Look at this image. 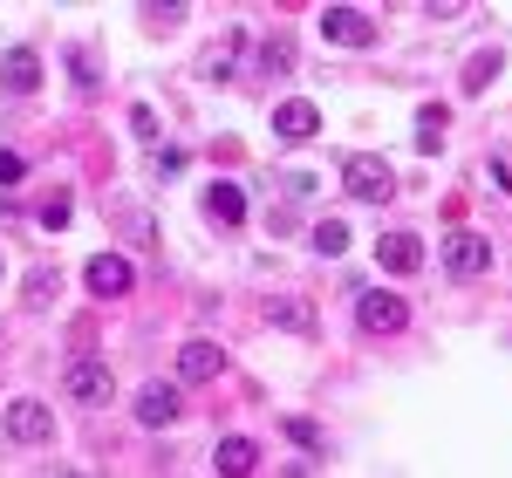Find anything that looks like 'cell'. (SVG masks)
I'll list each match as a JSON object with an SVG mask.
<instances>
[{
	"label": "cell",
	"instance_id": "cell-1",
	"mask_svg": "<svg viewBox=\"0 0 512 478\" xmlns=\"http://www.w3.org/2000/svg\"><path fill=\"white\" fill-rule=\"evenodd\" d=\"M342 185H349L355 199L383 205V199L396 192V171H390V158H376V151H355V158L342 164Z\"/></svg>",
	"mask_w": 512,
	"mask_h": 478
},
{
	"label": "cell",
	"instance_id": "cell-2",
	"mask_svg": "<svg viewBox=\"0 0 512 478\" xmlns=\"http://www.w3.org/2000/svg\"><path fill=\"white\" fill-rule=\"evenodd\" d=\"M62 390H69L76 403H110V390H117V376H110V362L76 356L69 369H62Z\"/></svg>",
	"mask_w": 512,
	"mask_h": 478
},
{
	"label": "cell",
	"instance_id": "cell-3",
	"mask_svg": "<svg viewBox=\"0 0 512 478\" xmlns=\"http://www.w3.org/2000/svg\"><path fill=\"white\" fill-rule=\"evenodd\" d=\"M7 438H14V444H48V438H55V410L35 403V397H14V403H7Z\"/></svg>",
	"mask_w": 512,
	"mask_h": 478
},
{
	"label": "cell",
	"instance_id": "cell-4",
	"mask_svg": "<svg viewBox=\"0 0 512 478\" xmlns=\"http://www.w3.org/2000/svg\"><path fill=\"white\" fill-rule=\"evenodd\" d=\"M321 35L342 41V48H369L376 21H369V7H321Z\"/></svg>",
	"mask_w": 512,
	"mask_h": 478
},
{
	"label": "cell",
	"instance_id": "cell-5",
	"mask_svg": "<svg viewBox=\"0 0 512 478\" xmlns=\"http://www.w3.org/2000/svg\"><path fill=\"white\" fill-rule=\"evenodd\" d=\"M82 280H89V294H96V301H117V294H130L137 267H130L123 253H96V260L82 267Z\"/></svg>",
	"mask_w": 512,
	"mask_h": 478
},
{
	"label": "cell",
	"instance_id": "cell-6",
	"mask_svg": "<svg viewBox=\"0 0 512 478\" xmlns=\"http://www.w3.org/2000/svg\"><path fill=\"white\" fill-rule=\"evenodd\" d=\"M444 267H451L458 280H478L485 267H492V239L485 233H451L444 239Z\"/></svg>",
	"mask_w": 512,
	"mask_h": 478
},
{
	"label": "cell",
	"instance_id": "cell-7",
	"mask_svg": "<svg viewBox=\"0 0 512 478\" xmlns=\"http://www.w3.org/2000/svg\"><path fill=\"white\" fill-rule=\"evenodd\" d=\"M315 130H321V110L308 103V96H287V103L274 110V137L280 144H308Z\"/></svg>",
	"mask_w": 512,
	"mask_h": 478
},
{
	"label": "cell",
	"instance_id": "cell-8",
	"mask_svg": "<svg viewBox=\"0 0 512 478\" xmlns=\"http://www.w3.org/2000/svg\"><path fill=\"white\" fill-rule=\"evenodd\" d=\"M376 267H383V274H417V267H424V239L417 233H383L376 239Z\"/></svg>",
	"mask_w": 512,
	"mask_h": 478
},
{
	"label": "cell",
	"instance_id": "cell-9",
	"mask_svg": "<svg viewBox=\"0 0 512 478\" xmlns=\"http://www.w3.org/2000/svg\"><path fill=\"white\" fill-rule=\"evenodd\" d=\"M355 321H362L369 335H396V328L410 321V308H403L396 294H362V301H355Z\"/></svg>",
	"mask_w": 512,
	"mask_h": 478
},
{
	"label": "cell",
	"instance_id": "cell-10",
	"mask_svg": "<svg viewBox=\"0 0 512 478\" xmlns=\"http://www.w3.org/2000/svg\"><path fill=\"white\" fill-rule=\"evenodd\" d=\"M219 369H226V349H219V342H205V335H192V342L178 349V376H185V383H212Z\"/></svg>",
	"mask_w": 512,
	"mask_h": 478
},
{
	"label": "cell",
	"instance_id": "cell-11",
	"mask_svg": "<svg viewBox=\"0 0 512 478\" xmlns=\"http://www.w3.org/2000/svg\"><path fill=\"white\" fill-rule=\"evenodd\" d=\"M171 417H178V390H171V383H144V390H137V424L164 431Z\"/></svg>",
	"mask_w": 512,
	"mask_h": 478
},
{
	"label": "cell",
	"instance_id": "cell-12",
	"mask_svg": "<svg viewBox=\"0 0 512 478\" xmlns=\"http://www.w3.org/2000/svg\"><path fill=\"white\" fill-rule=\"evenodd\" d=\"M212 465H219V478H253V465H260V444H253V438H219Z\"/></svg>",
	"mask_w": 512,
	"mask_h": 478
},
{
	"label": "cell",
	"instance_id": "cell-13",
	"mask_svg": "<svg viewBox=\"0 0 512 478\" xmlns=\"http://www.w3.org/2000/svg\"><path fill=\"white\" fill-rule=\"evenodd\" d=\"M0 82H7L14 96H28V89L41 82V62H35V48H7V55H0Z\"/></svg>",
	"mask_w": 512,
	"mask_h": 478
},
{
	"label": "cell",
	"instance_id": "cell-14",
	"mask_svg": "<svg viewBox=\"0 0 512 478\" xmlns=\"http://www.w3.org/2000/svg\"><path fill=\"white\" fill-rule=\"evenodd\" d=\"M267 321H274V328H294V335H315V308H308L301 294H274V301H267Z\"/></svg>",
	"mask_w": 512,
	"mask_h": 478
},
{
	"label": "cell",
	"instance_id": "cell-15",
	"mask_svg": "<svg viewBox=\"0 0 512 478\" xmlns=\"http://www.w3.org/2000/svg\"><path fill=\"white\" fill-rule=\"evenodd\" d=\"M205 212H212L219 226H239V219H246V192H239V185H205Z\"/></svg>",
	"mask_w": 512,
	"mask_h": 478
},
{
	"label": "cell",
	"instance_id": "cell-16",
	"mask_svg": "<svg viewBox=\"0 0 512 478\" xmlns=\"http://www.w3.org/2000/svg\"><path fill=\"white\" fill-rule=\"evenodd\" d=\"M444 130H451V110H444V103H424V110H417V151H437Z\"/></svg>",
	"mask_w": 512,
	"mask_h": 478
},
{
	"label": "cell",
	"instance_id": "cell-17",
	"mask_svg": "<svg viewBox=\"0 0 512 478\" xmlns=\"http://www.w3.org/2000/svg\"><path fill=\"white\" fill-rule=\"evenodd\" d=\"M506 69V55L499 48H485V55H472V69H465V96H478V89H492V76Z\"/></svg>",
	"mask_w": 512,
	"mask_h": 478
},
{
	"label": "cell",
	"instance_id": "cell-18",
	"mask_svg": "<svg viewBox=\"0 0 512 478\" xmlns=\"http://www.w3.org/2000/svg\"><path fill=\"white\" fill-rule=\"evenodd\" d=\"M287 438L301 444V451H328V431H321V424H308V417H287Z\"/></svg>",
	"mask_w": 512,
	"mask_h": 478
},
{
	"label": "cell",
	"instance_id": "cell-19",
	"mask_svg": "<svg viewBox=\"0 0 512 478\" xmlns=\"http://www.w3.org/2000/svg\"><path fill=\"white\" fill-rule=\"evenodd\" d=\"M308 239H315V253H342V246H349V226H342V219H321Z\"/></svg>",
	"mask_w": 512,
	"mask_h": 478
},
{
	"label": "cell",
	"instance_id": "cell-20",
	"mask_svg": "<svg viewBox=\"0 0 512 478\" xmlns=\"http://www.w3.org/2000/svg\"><path fill=\"white\" fill-rule=\"evenodd\" d=\"M41 226H48V233H55V226H69V192H55V199L41 205Z\"/></svg>",
	"mask_w": 512,
	"mask_h": 478
},
{
	"label": "cell",
	"instance_id": "cell-21",
	"mask_svg": "<svg viewBox=\"0 0 512 478\" xmlns=\"http://www.w3.org/2000/svg\"><path fill=\"white\" fill-rule=\"evenodd\" d=\"M21 171H28V164L14 158V151H0V185H14V178H21Z\"/></svg>",
	"mask_w": 512,
	"mask_h": 478
},
{
	"label": "cell",
	"instance_id": "cell-22",
	"mask_svg": "<svg viewBox=\"0 0 512 478\" xmlns=\"http://www.w3.org/2000/svg\"><path fill=\"white\" fill-rule=\"evenodd\" d=\"M62 478H82V472H62Z\"/></svg>",
	"mask_w": 512,
	"mask_h": 478
}]
</instances>
